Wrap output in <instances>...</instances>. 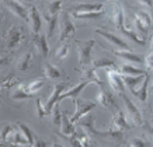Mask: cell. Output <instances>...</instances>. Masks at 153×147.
Instances as JSON below:
<instances>
[{
	"label": "cell",
	"instance_id": "1",
	"mask_svg": "<svg viewBox=\"0 0 153 147\" xmlns=\"http://www.w3.org/2000/svg\"><path fill=\"white\" fill-rule=\"evenodd\" d=\"M77 44V49H79V64L80 67H86L88 66L90 60H91V49L96 45L94 39L90 41H76Z\"/></svg>",
	"mask_w": 153,
	"mask_h": 147
},
{
	"label": "cell",
	"instance_id": "2",
	"mask_svg": "<svg viewBox=\"0 0 153 147\" xmlns=\"http://www.w3.org/2000/svg\"><path fill=\"white\" fill-rule=\"evenodd\" d=\"M58 24H59V30H60V35H59L60 41H65L66 38H69L70 35H73L76 32V27H74L73 21L70 20L68 13H60Z\"/></svg>",
	"mask_w": 153,
	"mask_h": 147
},
{
	"label": "cell",
	"instance_id": "3",
	"mask_svg": "<svg viewBox=\"0 0 153 147\" xmlns=\"http://www.w3.org/2000/svg\"><path fill=\"white\" fill-rule=\"evenodd\" d=\"M74 105H76V111L74 114L70 116V120L72 122H77L79 119H82L86 114H88L90 111L96 108V102H91V101H84V100H80V98H74Z\"/></svg>",
	"mask_w": 153,
	"mask_h": 147
},
{
	"label": "cell",
	"instance_id": "4",
	"mask_svg": "<svg viewBox=\"0 0 153 147\" xmlns=\"http://www.w3.org/2000/svg\"><path fill=\"white\" fill-rule=\"evenodd\" d=\"M24 38H25V32L23 28L13 25L7 34V49H16L23 42Z\"/></svg>",
	"mask_w": 153,
	"mask_h": 147
},
{
	"label": "cell",
	"instance_id": "5",
	"mask_svg": "<svg viewBox=\"0 0 153 147\" xmlns=\"http://www.w3.org/2000/svg\"><path fill=\"white\" fill-rule=\"evenodd\" d=\"M107 70V76H108V81H110V84H111V87L114 91L120 92V94H122V92L125 91V83H124V80H122V74L118 72V70H114L111 69V67H108Z\"/></svg>",
	"mask_w": 153,
	"mask_h": 147
},
{
	"label": "cell",
	"instance_id": "6",
	"mask_svg": "<svg viewBox=\"0 0 153 147\" xmlns=\"http://www.w3.org/2000/svg\"><path fill=\"white\" fill-rule=\"evenodd\" d=\"M122 100L125 102V106H126V114L129 116V119L134 122V125H142L143 123V118H142V114H140V111L134 105V102L131 101L129 98L122 92Z\"/></svg>",
	"mask_w": 153,
	"mask_h": 147
},
{
	"label": "cell",
	"instance_id": "7",
	"mask_svg": "<svg viewBox=\"0 0 153 147\" xmlns=\"http://www.w3.org/2000/svg\"><path fill=\"white\" fill-rule=\"evenodd\" d=\"M96 32H97L98 35H101L102 38H105L110 44H112V45L117 46V48H120L121 51H131V46L128 45V42H125L122 38H120L118 35H115V34L107 32V31H104V30H96Z\"/></svg>",
	"mask_w": 153,
	"mask_h": 147
},
{
	"label": "cell",
	"instance_id": "8",
	"mask_svg": "<svg viewBox=\"0 0 153 147\" xmlns=\"http://www.w3.org/2000/svg\"><path fill=\"white\" fill-rule=\"evenodd\" d=\"M66 87H68V84H66V83H58L55 87H53L52 94L49 95L47 104H45V111H47V115H49V114L52 112L53 105L58 102V98H59V95L62 94V91H65V90H66Z\"/></svg>",
	"mask_w": 153,
	"mask_h": 147
},
{
	"label": "cell",
	"instance_id": "9",
	"mask_svg": "<svg viewBox=\"0 0 153 147\" xmlns=\"http://www.w3.org/2000/svg\"><path fill=\"white\" fill-rule=\"evenodd\" d=\"M28 18H30L28 24H30V27L33 30V34L38 35L42 27V18H41V14L38 13V10L35 7H30V10H28Z\"/></svg>",
	"mask_w": 153,
	"mask_h": 147
},
{
	"label": "cell",
	"instance_id": "10",
	"mask_svg": "<svg viewBox=\"0 0 153 147\" xmlns=\"http://www.w3.org/2000/svg\"><path fill=\"white\" fill-rule=\"evenodd\" d=\"M4 3H6V6H7L16 16H19L21 20H24L25 23L30 21V18H28V10L25 9L21 3H19L17 0H4Z\"/></svg>",
	"mask_w": 153,
	"mask_h": 147
},
{
	"label": "cell",
	"instance_id": "11",
	"mask_svg": "<svg viewBox=\"0 0 153 147\" xmlns=\"http://www.w3.org/2000/svg\"><path fill=\"white\" fill-rule=\"evenodd\" d=\"M87 84H90L87 81V80H83L82 83H79L77 86H74V87H72V88H69L68 91H62V94L59 95V98H58V102L59 101H62V100H65V98H77V95H79V92L83 90Z\"/></svg>",
	"mask_w": 153,
	"mask_h": 147
},
{
	"label": "cell",
	"instance_id": "12",
	"mask_svg": "<svg viewBox=\"0 0 153 147\" xmlns=\"http://www.w3.org/2000/svg\"><path fill=\"white\" fill-rule=\"evenodd\" d=\"M80 128L83 129V132L88 136H96V134H100V136H107V132H97L94 129V122L91 116H86L82 123H80Z\"/></svg>",
	"mask_w": 153,
	"mask_h": 147
},
{
	"label": "cell",
	"instance_id": "13",
	"mask_svg": "<svg viewBox=\"0 0 153 147\" xmlns=\"http://www.w3.org/2000/svg\"><path fill=\"white\" fill-rule=\"evenodd\" d=\"M114 55L121 58V59L126 60V62H129V63H138V64L143 63V59L139 55L134 53L132 51H114Z\"/></svg>",
	"mask_w": 153,
	"mask_h": 147
},
{
	"label": "cell",
	"instance_id": "14",
	"mask_svg": "<svg viewBox=\"0 0 153 147\" xmlns=\"http://www.w3.org/2000/svg\"><path fill=\"white\" fill-rule=\"evenodd\" d=\"M145 74H139V76H126V74H122V80H124V83H125L126 87L135 94V92H136V86L143 81Z\"/></svg>",
	"mask_w": 153,
	"mask_h": 147
},
{
	"label": "cell",
	"instance_id": "15",
	"mask_svg": "<svg viewBox=\"0 0 153 147\" xmlns=\"http://www.w3.org/2000/svg\"><path fill=\"white\" fill-rule=\"evenodd\" d=\"M76 132V129L73 126V122L70 120V118L65 114H62V122H60V133L63 134V137H68L70 134H73Z\"/></svg>",
	"mask_w": 153,
	"mask_h": 147
},
{
	"label": "cell",
	"instance_id": "16",
	"mask_svg": "<svg viewBox=\"0 0 153 147\" xmlns=\"http://www.w3.org/2000/svg\"><path fill=\"white\" fill-rule=\"evenodd\" d=\"M97 101L101 104L104 108H108V109H111L115 106V102H114V98L110 92L107 91V90H101V91L97 94Z\"/></svg>",
	"mask_w": 153,
	"mask_h": 147
},
{
	"label": "cell",
	"instance_id": "17",
	"mask_svg": "<svg viewBox=\"0 0 153 147\" xmlns=\"http://www.w3.org/2000/svg\"><path fill=\"white\" fill-rule=\"evenodd\" d=\"M44 86V80L42 78H35L30 83H21L19 86V88H23L24 91L30 92V94H34V92H38Z\"/></svg>",
	"mask_w": 153,
	"mask_h": 147
},
{
	"label": "cell",
	"instance_id": "18",
	"mask_svg": "<svg viewBox=\"0 0 153 147\" xmlns=\"http://www.w3.org/2000/svg\"><path fill=\"white\" fill-rule=\"evenodd\" d=\"M35 46H37V49L41 52V55L44 58H47L48 56V52H49V46H48V39H47V35H35Z\"/></svg>",
	"mask_w": 153,
	"mask_h": 147
},
{
	"label": "cell",
	"instance_id": "19",
	"mask_svg": "<svg viewBox=\"0 0 153 147\" xmlns=\"http://www.w3.org/2000/svg\"><path fill=\"white\" fill-rule=\"evenodd\" d=\"M118 72L121 74H126V76H139V74H145V70H140L138 67H135L134 64L131 63H122L118 66Z\"/></svg>",
	"mask_w": 153,
	"mask_h": 147
},
{
	"label": "cell",
	"instance_id": "20",
	"mask_svg": "<svg viewBox=\"0 0 153 147\" xmlns=\"http://www.w3.org/2000/svg\"><path fill=\"white\" fill-rule=\"evenodd\" d=\"M104 4L102 3H83L74 7L76 13H88V11H101Z\"/></svg>",
	"mask_w": 153,
	"mask_h": 147
},
{
	"label": "cell",
	"instance_id": "21",
	"mask_svg": "<svg viewBox=\"0 0 153 147\" xmlns=\"http://www.w3.org/2000/svg\"><path fill=\"white\" fill-rule=\"evenodd\" d=\"M6 142H9L10 144H23V146H28V144H30V142L24 137L23 133L14 132V130L11 132V134H9V136H7Z\"/></svg>",
	"mask_w": 153,
	"mask_h": 147
},
{
	"label": "cell",
	"instance_id": "22",
	"mask_svg": "<svg viewBox=\"0 0 153 147\" xmlns=\"http://www.w3.org/2000/svg\"><path fill=\"white\" fill-rule=\"evenodd\" d=\"M112 126H115V128L121 129V130H126V129L131 128L129 125H128V122H126L124 114L121 111H118L115 115H114V118H112Z\"/></svg>",
	"mask_w": 153,
	"mask_h": 147
},
{
	"label": "cell",
	"instance_id": "23",
	"mask_svg": "<svg viewBox=\"0 0 153 147\" xmlns=\"http://www.w3.org/2000/svg\"><path fill=\"white\" fill-rule=\"evenodd\" d=\"M83 80H87L88 83L97 84V86H100V87L102 86V83L98 80L97 74H96V69H94L93 66H91V67H88V66H87V67L84 69V72H83Z\"/></svg>",
	"mask_w": 153,
	"mask_h": 147
},
{
	"label": "cell",
	"instance_id": "24",
	"mask_svg": "<svg viewBox=\"0 0 153 147\" xmlns=\"http://www.w3.org/2000/svg\"><path fill=\"white\" fill-rule=\"evenodd\" d=\"M93 67L94 69H108V67H111L114 70H118V66L108 58H100L96 62H93Z\"/></svg>",
	"mask_w": 153,
	"mask_h": 147
},
{
	"label": "cell",
	"instance_id": "25",
	"mask_svg": "<svg viewBox=\"0 0 153 147\" xmlns=\"http://www.w3.org/2000/svg\"><path fill=\"white\" fill-rule=\"evenodd\" d=\"M149 74L146 73L145 74V78L143 81H142V86H140V90H136V92H135V95L139 98L140 101H146V98H148V90H149Z\"/></svg>",
	"mask_w": 153,
	"mask_h": 147
},
{
	"label": "cell",
	"instance_id": "26",
	"mask_svg": "<svg viewBox=\"0 0 153 147\" xmlns=\"http://www.w3.org/2000/svg\"><path fill=\"white\" fill-rule=\"evenodd\" d=\"M17 128L20 129V132L24 134V137L27 139L28 142H30V146H34V143H35V139H37V136L34 134V132L31 130V129L28 128L27 125L21 123V122H19L17 123Z\"/></svg>",
	"mask_w": 153,
	"mask_h": 147
},
{
	"label": "cell",
	"instance_id": "27",
	"mask_svg": "<svg viewBox=\"0 0 153 147\" xmlns=\"http://www.w3.org/2000/svg\"><path fill=\"white\" fill-rule=\"evenodd\" d=\"M120 31L122 32V35H125V37H128L131 39V41H134L135 44H138V45H145V39H142V38L138 37V34L135 31H132V30H128V28H125V25L122 28H120Z\"/></svg>",
	"mask_w": 153,
	"mask_h": 147
},
{
	"label": "cell",
	"instance_id": "28",
	"mask_svg": "<svg viewBox=\"0 0 153 147\" xmlns=\"http://www.w3.org/2000/svg\"><path fill=\"white\" fill-rule=\"evenodd\" d=\"M114 23L117 30L124 27V10L118 6H114Z\"/></svg>",
	"mask_w": 153,
	"mask_h": 147
},
{
	"label": "cell",
	"instance_id": "29",
	"mask_svg": "<svg viewBox=\"0 0 153 147\" xmlns=\"http://www.w3.org/2000/svg\"><path fill=\"white\" fill-rule=\"evenodd\" d=\"M31 59H33V55H31V52H27V53H24L21 58H20V62H19V67L21 72H25V70L30 67V63H31Z\"/></svg>",
	"mask_w": 153,
	"mask_h": 147
},
{
	"label": "cell",
	"instance_id": "30",
	"mask_svg": "<svg viewBox=\"0 0 153 147\" xmlns=\"http://www.w3.org/2000/svg\"><path fill=\"white\" fill-rule=\"evenodd\" d=\"M44 18L47 20V23H48V35L47 37H51L52 34H53V31H55L56 24H58V14H56V16H49V14H47Z\"/></svg>",
	"mask_w": 153,
	"mask_h": 147
},
{
	"label": "cell",
	"instance_id": "31",
	"mask_svg": "<svg viewBox=\"0 0 153 147\" xmlns=\"http://www.w3.org/2000/svg\"><path fill=\"white\" fill-rule=\"evenodd\" d=\"M104 11H88V13H74V17L76 18H82V20H94V18H98V17H101Z\"/></svg>",
	"mask_w": 153,
	"mask_h": 147
},
{
	"label": "cell",
	"instance_id": "32",
	"mask_svg": "<svg viewBox=\"0 0 153 147\" xmlns=\"http://www.w3.org/2000/svg\"><path fill=\"white\" fill-rule=\"evenodd\" d=\"M44 70H45V74H47L48 78H58V77H60L59 69L55 67V66H52V64H49V63H45Z\"/></svg>",
	"mask_w": 153,
	"mask_h": 147
},
{
	"label": "cell",
	"instance_id": "33",
	"mask_svg": "<svg viewBox=\"0 0 153 147\" xmlns=\"http://www.w3.org/2000/svg\"><path fill=\"white\" fill-rule=\"evenodd\" d=\"M31 97H33V94L24 91L23 88H17V90L13 91V94H11V100H14V101H21V100H28V98H31Z\"/></svg>",
	"mask_w": 153,
	"mask_h": 147
},
{
	"label": "cell",
	"instance_id": "34",
	"mask_svg": "<svg viewBox=\"0 0 153 147\" xmlns=\"http://www.w3.org/2000/svg\"><path fill=\"white\" fill-rule=\"evenodd\" d=\"M52 120H53V125L55 126H59L60 128V122H62V112L59 109V105H58V102H56L53 108H52Z\"/></svg>",
	"mask_w": 153,
	"mask_h": 147
},
{
	"label": "cell",
	"instance_id": "35",
	"mask_svg": "<svg viewBox=\"0 0 153 147\" xmlns=\"http://www.w3.org/2000/svg\"><path fill=\"white\" fill-rule=\"evenodd\" d=\"M135 17H138L146 27H150V24H152V17H150L149 13H146V11H136Z\"/></svg>",
	"mask_w": 153,
	"mask_h": 147
},
{
	"label": "cell",
	"instance_id": "36",
	"mask_svg": "<svg viewBox=\"0 0 153 147\" xmlns=\"http://www.w3.org/2000/svg\"><path fill=\"white\" fill-rule=\"evenodd\" d=\"M60 6H62V1L60 0H55V1H51V4L48 7V13L49 16H56V14L60 13Z\"/></svg>",
	"mask_w": 153,
	"mask_h": 147
},
{
	"label": "cell",
	"instance_id": "37",
	"mask_svg": "<svg viewBox=\"0 0 153 147\" xmlns=\"http://www.w3.org/2000/svg\"><path fill=\"white\" fill-rule=\"evenodd\" d=\"M134 21H135V25H136V28L139 30V35H142V37H145L146 34H148V27L145 25L142 21H140L138 17H134Z\"/></svg>",
	"mask_w": 153,
	"mask_h": 147
},
{
	"label": "cell",
	"instance_id": "38",
	"mask_svg": "<svg viewBox=\"0 0 153 147\" xmlns=\"http://www.w3.org/2000/svg\"><path fill=\"white\" fill-rule=\"evenodd\" d=\"M68 53H69V45H68V44H63V45H60L59 49L56 51V58H58V59H63V58L68 56Z\"/></svg>",
	"mask_w": 153,
	"mask_h": 147
},
{
	"label": "cell",
	"instance_id": "39",
	"mask_svg": "<svg viewBox=\"0 0 153 147\" xmlns=\"http://www.w3.org/2000/svg\"><path fill=\"white\" fill-rule=\"evenodd\" d=\"M14 130V126L13 125H6L4 128L1 129V132H0V140L1 142H6V139H7V136H9L11 132Z\"/></svg>",
	"mask_w": 153,
	"mask_h": 147
},
{
	"label": "cell",
	"instance_id": "40",
	"mask_svg": "<svg viewBox=\"0 0 153 147\" xmlns=\"http://www.w3.org/2000/svg\"><path fill=\"white\" fill-rule=\"evenodd\" d=\"M131 146H134V147H142L146 144V140L145 139H140V137H135L134 140H131L129 142Z\"/></svg>",
	"mask_w": 153,
	"mask_h": 147
},
{
	"label": "cell",
	"instance_id": "41",
	"mask_svg": "<svg viewBox=\"0 0 153 147\" xmlns=\"http://www.w3.org/2000/svg\"><path fill=\"white\" fill-rule=\"evenodd\" d=\"M37 112H38V118H44V116L47 115V111L44 109V106H42L39 100H37Z\"/></svg>",
	"mask_w": 153,
	"mask_h": 147
},
{
	"label": "cell",
	"instance_id": "42",
	"mask_svg": "<svg viewBox=\"0 0 153 147\" xmlns=\"http://www.w3.org/2000/svg\"><path fill=\"white\" fill-rule=\"evenodd\" d=\"M145 63H146V67H148V70H152L153 69V51L148 55L146 60H145Z\"/></svg>",
	"mask_w": 153,
	"mask_h": 147
},
{
	"label": "cell",
	"instance_id": "43",
	"mask_svg": "<svg viewBox=\"0 0 153 147\" xmlns=\"http://www.w3.org/2000/svg\"><path fill=\"white\" fill-rule=\"evenodd\" d=\"M142 6H146V7H153V0H138Z\"/></svg>",
	"mask_w": 153,
	"mask_h": 147
},
{
	"label": "cell",
	"instance_id": "44",
	"mask_svg": "<svg viewBox=\"0 0 153 147\" xmlns=\"http://www.w3.org/2000/svg\"><path fill=\"white\" fill-rule=\"evenodd\" d=\"M7 63V58H1L0 56V66H3V64Z\"/></svg>",
	"mask_w": 153,
	"mask_h": 147
},
{
	"label": "cell",
	"instance_id": "45",
	"mask_svg": "<svg viewBox=\"0 0 153 147\" xmlns=\"http://www.w3.org/2000/svg\"><path fill=\"white\" fill-rule=\"evenodd\" d=\"M149 90H150V91H153V83L150 84V86H149Z\"/></svg>",
	"mask_w": 153,
	"mask_h": 147
},
{
	"label": "cell",
	"instance_id": "46",
	"mask_svg": "<svg viewBox=\"0 0 153 147\" xmlns=\"http://www.w3.org/2000/svg\"><path fill=\"white\" fill-rule=\"evenodd\" d=\"M3 81H4V80H0V86H1V83H3Z\"/></svg>",
	"mask_w": 153,
	"mask_h": 147
},
{
	"label": "cell",
	"instance_id": "47",
	"mask_svg": "<svg viewBox=\"0 0 153 147\" xmlns=\"http://www.w3.org/2000/svg\"><path fill=\"white\" fill-rule=\"evenodd\" d=\"M152 51H153V41H152Z\"/></svg>",
	"mask_w": 153,
	"mask_h": 147
},
{
	"label": "cell",
	"instance_id": "48",
	"mask_svg": "<svg viewBox=\"0 0 153 147\" xmlns=\"http://www.w3.org/2000/svg\"><path fill=\"white\" fill-rule=\"evenodd\" d=\"M152 139H153V133H152Z\"/></svg>",
	"mask_w": 153,
	"mask_h": 147
}]
</instances>
